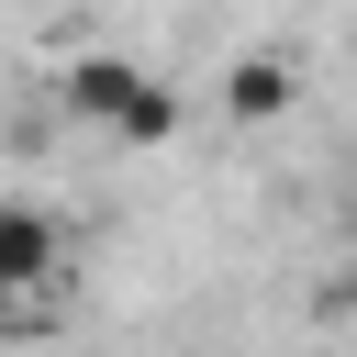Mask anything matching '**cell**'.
I'll use <instances>...</instances> for the list:
<instances>
[{
    "label": "cell",
    "mask_w": 357,
    "mask_h": 357,
    "mask_svg": "<svg viewBox=\"0 0 357 357\" xmlns=\"http://www.w3.org/2000/svg\"><path fill=\"white\" fill-rule=\"evenodd\" d=\"M56 279H67L56 212H45V201H0V312H11L22 290H56Z\"/></svg>",
    "instance_id": "1"
},
{
    "label": "cell",
    "mask_w": 357,
    "mask_h": 357,
    "mask_svg": "<svg viewBox=\"0 0 357 357\" xmlns=\"http://www.w3.org/2000/svg\"><path fill=\"white\" fill-rule=\"evenodd\" d=\"M301 100V56H279V45H245L234 67H223V123H279Z\"/></svg>",
    "instance_id": "2"
},
{
    "label": "cell",
    "mask_w": 357,
    "mask_h": 357,
    "mask_svg": "<svg viewBox=\"0 0 357 357\" xmlns=\"http://www.w3.org/2000/svg\"><path fill=\"white\" fill-rule=\"evenodd\" d=\"M134 89H145V67H134V56H78V67H67V112H78V123H100V134L123 123V100H134Z\"/></svg>",
    "instance_id": "3"
},
{
    "label": "cell",
    "mask_w": 357,
    "mask_h": 357,
    "mask_svg": "<svg viewBox=\"0 0 357 357\" xmlns=\"http://www.w3.org/2000/svg\"><path fill=\"white\" fill-rule=\"evenodd\" d=\"M167 134H178V89H167V78H145V89L123 100V123H112V145H167Z\"/></svg>",
    "instance_id": "4"
},
{
    "label": "cell",
    "mask_w": 357,
    "mask_h": 357,
    "mask_svg": "<svg viewBox=\"0 0 357 357\" xmlns=\"http://www.w3.org/2000/svg\"><path fill=\"white\" fill-rule=\"evenodd\" d=\"M346 212H357V145H346Z\"/></svg>",
    "instance_id": "5"
}]
</instances>
